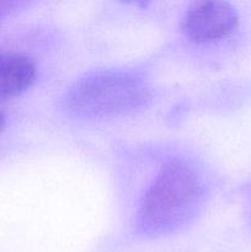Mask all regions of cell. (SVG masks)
I'll return each instance as SVG.
<instances>
[{"instance_id":"obj_3","label":"cell","mask_w":251,"mask_h":252,"mask_svg":"<svg viewBox=\"0 0 251 252\" xmlns=\"http://www.w3.org/2000/svg\"><path fill=\"white\" fill-rule=\"evenodd\" d=\"M238 21L236 10L228 2H194L185 14L182 31L194 43H212L229 36Z\"/></svg>"},{"instance_id":"obj_4","label":"cell","mask_w":251,"mask_h":252,"mask_svg":"<svg viewBox=\"0 0 251 252\" xmlns=\"http://www.w3.org/2000/svg\"><path fill=\"white\" fill-rule=\"evenodd\" d=\"M33 62L17 52L0 51V100H7L29 90L36 81Z\"/></svg>"},{"instance_id":"obj_6","label":"cell","mask_w":251,"mask_h":252,"mask_svg":"<svg viewBox=\"0 0 251 252\" xmlns=\"http://www.w3.org/2000/svg\"><path fill=\"white\" fill-rule=\"evenodd\" d=\"M4 126H5V116L2 113H0V133L1 130L4 129Z\"/></svg>"},{"instance_id":"obj_2","label":"cell","mask_w":251,"mask_h":252,"mask_svg":"<svg viewBox=\"0 0 251 252\" xmlns=\"http://www.w3.org/2000/svg\"><path fill=\"white\" fill-rule=\"evenodd\" d=\"M148 98L147 86L138 76L101 71L75 83L66 95V106L83 117H107L135 110Z\"/></svg>"},{"instance_id":"obj_5","label":"cell","mask_w":251,"mask_h":252,"mask_svg":"<svg viewBox=\"0 0 251 252\" xmlns=\"http://www.w3.org/2000/svg\"><path fill=\"white\" fill-rule=\"evenodd\" d=\"M21 5V2L16 1H0V22L10 14L16 11V9H19Z\"/></svg>"},{"instance_id":"obj_1","label":"cell","mask_w":251,"mask_h":252,"mask_svg":"<svg viewBox=\"0 0 251 252\" xmlns=\"http://www.w3.org/2000/svg\"><path fill=\"white\" fill-rule=\"evenodd\" d=\"M202 196L201 181L188 165L179 160L166 162L143 198L140 229L150 236L172 233L193 218Z\"/></svg>"}]
</instances>
